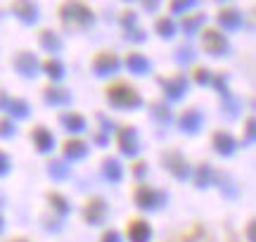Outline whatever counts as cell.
<instances>
[{
  "mask_svg": "<svg viewBox=\"0 0 256 242\" xmlns=\"http://www.w3.org/2000/svg\"><path fill=\"white\" fill-rule=\"evenodd\" d=\"M133 200H136V204L140 209H159L162 202H164V195L150 186H138L133 190Z\"/></svg>",
  "mask_w": 256,
  "mask_h": 242,
  "instance_id": "obj_1",
  "label": "cell"
},
{
  "mask_svg": "<svg viewBox=\"0 0 256 242\" xmlns=\"http://www.w3.org/2000/svg\"><path fill=\"white\" fill-rule=\"evenodd\" d=\"M126 238L128 242H150L152 238V226L145 218H130L126 224Z\"/></svg>",
  "mask_w": 256,
  "mask_h": 242,
  "instance_id": "obj_2",
  "label": "cell"
},
{
  "mask_svg": "<svg viewBox=\"0 0 256 242\" xmlns=\"http://www.w3.org/2000/svg\"><path fill=\"white\" fill-rule=\"evenodd\" d=\"M104 216H107V204H104V200L92 197V200L86 202V206H83V218H86L88 224H92V226L102 224Z\"/></svg>",
  "mask_w": 256,
  "mask_h": 242,
  "instance_id": "obj_3",
  "label": "cell"
},
{
  "mask_svg": "<svg viewBox=\"0 0 256 242\" xmlns=\"http://www.w3.org/2000/svg\"><path fill=\"white\" fill-rule=\"evenodd\" d=\"M48 200H50V206H55L57 212H66V200H64L62 195H60V192H50V195H48Z\"/></svg>",
  "mask_w": 256,
  "mask_h": 242,
  "instance_id": "obj_4",
  "label": "cell"
},
{
  "mask_svg": "<svg viewBox=\"0 0 256 242\" xmlns=\"http://www.w3.org/2000/svg\"><path fill=\"white\" fill-rule=\"evenodd\" d=\"M100 242H119V233H116V230H104Z\"/></svg>",
  "mask_w": 256,
  "mask_h": 242,
  "instance_id": "obj_5",
  "label": "cell"
},
{
  "mask_svg": "<svg viewBox=\"0 0 256 242\" xmlns=\"http://www.w3.org/2000/svg\"><path fill=\"white\" fill-rule=\"evenodd\" d=\"M247 240L256 242V218H252V221L247 224Z\"/></svg>",
  "mask_w": 256,
  "mask_h": 242,
  "instance_id": "obj_6",
  "label": "cell"
},
{
  "mask_svg": "<svg viewBox=\"0 0 256 242\" xmlns=\"http://www.w3.org/2000/svg\"><path fill=\"white\" fill-rule=\"evenodd\" d=\"M8 242H28V240H24V238H12V240H8Z\"/></svg>",
  "mask_w": 256,
  "mask_h": 242,
  "instance_id": "obj_7",
  "label": "cell"
}]
</instances>
